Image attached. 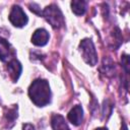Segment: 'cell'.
<instances>
[{
    "label": "cell",
    "instance_id": "1",
    "mask_svg": "<svg viewBox=\"0 0 130 130\" xmlns=\"http://www.w3.org/2000/svg\"><path fill=\"white\" fill-rule=\"evenodd\" d=\"M28 95L38 107H44L50 103L51 90L49 82L45 79H36L28 88Z\"/></svg>",
    "mask_w": 130,
    "mask_h": 130
},
{
    "label": "cell",
    "instance_id": "2",
    "mask_svg": "<svg viewBox=\"0 0 130 130\" xmlns=\"http://www.w3.org/2000/svg\"><path fill=\"white\" fill-rule=\"evenodd\" d=\"M42 15L47 19V21L54 27V28H59L64 24V18L61 10L59 7L55 4H51L47 6L43 11Z\"/></svg>",
    "mask_w": 130,
    "mask_h": 130
},
{
    "label": "cell",
    "instance_id": "3",
    "mask_svg": "<svg viewBox=\"0 0 130 130\" xmlns=\"http://www.w3.org/2000/svg\"><path fill=\"white\" fill-rule=\"evenodd\" d=\"M80 51L82 53V58L83 60L90 66H93L98 62V55L93 46V43L89 39H84L80 42L79 45Z\"/></svg>",
    "mask_w": 130,
    "mask_h": 130
},
{
    "label": "cell",
    "instance_id": "4",
    "mask_svg": "<svg viewBox=\"0 0 130 130\" xmlns=\"http://www.w3.org/2000/svg\"><path fill=\"white\" fill-rule=\"evenodd\" d=\"M9 20L10 22L17 27H21L27 23V16L22 10V8L18 5H15L12 7L11 12L9 14Z\"/></svg>",
    "mask_w": 130,
    "mask_h": 130
},
{
    "label": "cell",
    "instance_id": "5",
    "mask_svg": "<svg viewBox=\"0 0 130 130\" xmlns=\"http://www.w3.org/2000/svg\"><path fill=\"white\" fill-rule=\"evenodd\" d=\"M49 41V32L44 28H38L31 36V43L36 46H45Z\"/></svg>",
    "mask_w": 130,
    "mask_h": 130
},
{
    "label": "cell",
    "instance_id": "6",
    "mask_svg": "<svg viewBox=\"0 0 130 130\" xmlns=\"http://www.w3.org/2000/svg\"><path fill=\"white\" fill-rule=\"evenodd\" d=\"M68 120L75 126H78L81 124L82 119H83V110L81 108V106L77 105L75 107H73L70 112L68 113Z\"/></svg>",
    "mask_w": 130,
    "mask_h": 130
},
{
    "label": "cell",
    "instance_id": "7",
    "mask_svg": "<svg viewBox=\"0 0 130 130\" xmlns=\"http://www.w3.org/2000/svg\"><path fill=\"white\" fill-rule=\"evenodd\" d=\"M21 70H22L21 64L17 60L13 59L8 63V72L10 73V76L12 77L13 81H16L18 79V77L21 73Z\"/></svg>",
    "mask_w": 130,
    "mask_h": 130
},
{
    "label": "cell",
    "instance_id": "8",
    "mask_svg": "<svg viewBox=\"0 0 130 130\" xmlns=\"http://www.w3.org/2000/svg\"><path fill=\"white\" fill-rule=\"evenodd\" d=\"M53 130H70L64 117L61 115H54L51 120Z\"/></svg>",
    "mask_w": 130,
    "mask_h": 130
},
{
    "label": "cell",
    "instance_id": "9",
    "mask_svg": "<svg viewBox=\"0 0 130 130\" xmlns=\"http://www.w3.org/2000/svg\"><path fill=\"white\" fill-rule=\"evenodd\" d=\"M10 52H11V48L9 43L5 39L0 38V60L6 61L10 56Z\"/></svg>",
    "mask_w": 130,
    "mask_h": 130
},
{
    "label": "cell",
    "instance_id": "10",
    "mask_svg": "<svg viewBox=\"0 0 130 130\" xmlns=\"http://www.w3.org/2000/svg\"><path fill=\"white\" fill-rule=\"evenodd\" d=\"M71 8L76 15H82L86 10V2L80 0H74L71 2Z\"/></svg>",
    "mask_w": 130,
    "mask_h": 130
},
{
    "label": "cell",
    "instance_id": "11",
    "mask_svg": "<svg viewBox=\"0 0 130 130\" xmlns=\"http://www.w3.org/2000/svg\"><path fill=\"white\" fill-rule=\"evenodd\" d=\"M6 116H7V119H8V121H10V122H13V121L15 120V118L17 117V112H16V109H12V110H9Z\"/></svg>",
    "mask_w": 130,
    "mask_h": 130
},
{
    "label": "cell",
    "instance_id": "12",
    "mask_svg": "<svg viewBox=\"0 0 130 130\" xmlns=\"http://www.w3.org/2000/svg\"><path fill=\"white\" fill-rule=\"evenodd\" d=\"M29 7H30L29 9H30L32 12H35V13H37V14H39V15H42V10H41V8H39V5L32 3V4L29 5Z\"/></svg>",
    "mask_w": 130,
    "mask_h": 130
},
{
    "label": "cell",
    "instance_id": "13",
    "mask_svg": "<svg viewBox=\"0 0 130 130\" xmlns=\"http://www.w3.org/2000/svg\"><path fill=\"white\" fill-rule=\"evenodd\" d=\"M22 129L23 130H35V127L31 124H24L22 126Z\"/></svg>",
    "mask_w": 130,
    "mask_h": 130
},
{
    "label": "cell",
    "instance_id": "14",
    "mask_svg": "<svg viewBox=\"0 0 130 130\" xmlns=\"http://www.w3.org/2000/svg\"><path fill=\"white\" fill-rule=\"evenodd\" d=\"M121 130H128V128H127V126H126L125 124H123V127H122Z\"/></svg>",
    "mask_w": 130,
    "mask_h": 130
},
{
    "label": "cell",
    "instance_id": "15",
    "mask_svg": "<svg viewBox=\"0 0 130 130\" xmlns=\"http://www.w3.org/2000/svg\"><path fill=\"white\" fill-rule=\"evenodd\" d=\"M96 130H108L107 128H98Z\"/></svg>",
    "mask_w": 130,
    "mask_h": 130
}]
</instances>
